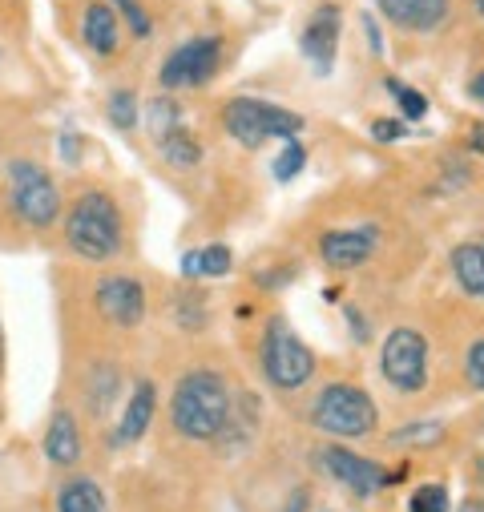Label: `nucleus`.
Here are the masks:
<instances>
[{
	"label": "nucleus",
	"mask_w": 484,
	"mask_h": 512,
	"mask_svg": "<svg viewBox=\"0 0 484 512\" xmlns=\"http://www.w3.org/2000/svg\"><path fill=\"white\" fill-rule=\"evenodd\" d=\"M170 420L190 440H214L230 424V392L218 371H186L170 400Z\"/></svg>",
	"instance_id": "1"
},
{
	"label": "nucleus",
	"mask_w": 484,
	"mask_h": 512,
	"mask_svg": "<svg viewBox=\"0 0 484 512\" xmlns=\"http://www.w3.org/2000/svg\"><path fill=\"white\" fill-rule=\"evenodd\" d=\"M65 242L85 263H109L121 250V210L105 190H85L69 218H65Z\"/></svg>",
	"instance_id": "2"
},
{
	"label": "nucleus",
	"mask_w": 484,
	"mask_h": 512,
	"mask_svg": "<svg viewBox=\"0 0 484 512\" xmlns=\"http://www.w3.org/2000/svg\"><path fill=\"white\" fill-rule=\"evenodd\" d=\"M222 125L234 142H242L247 150H259L271 138H295L303 130V117L271 101H259V97H234L222 109Z\"/></svg>",
	"instance_id": "3"
},
{
	"label": "nucleus",
	"mask_w": 484,
	"mask_h": 512,
	"mask_svg": "<svg viewBox=\"0 0 484 512\" xmlns=\"http://www.w3.org/2000/svg\"><path fill=\"white\" fill-rule=\"evenodd\" d=\"M311 424L331 436H368L376 428V404L355 383H327L311 408Z\"/></svg>",
	"instance_id": "4"
},
{
	"label": "nucleus",
	"mask_w": 484,
	"mask_h": 512,
	"mask_svg": "<svg viewBox=\"0 0 484 512\" xmlns=\"http://www.w3.org/2000/svg\"><path fill=\"white\" fill-rule=\"evenodd\" d=\"M263 375L275 383L279 392H295L315 375V355L311 347L283 323L275 319L263 335Z\"/></svg>",
	"instance_id": "5"
},
{
	"label": "nucleus",
	"mask_w": 484,
	"mask_h": 512,
	"mask_svg": "<svg viewBox=\"0 0 484 512\" xmlns=\"http://www.w3.org/2000/svg\"><path fill=\"white\" fill-rule=\"evenodd\" d=\"M9 198H13V210H17L29 226H37V230L53 226L57 214H61L57 182H53L37 162H29V158L9 162Z\"/></svg>",
	"instance_id": "6"
},
{
	"label": "nucleus",
	"mask_w": 484,
	"mask_h": 512,
	"mask_svg": "<svg viewBox=\"0 0 484 512\" xmlns=\"http://www.w3.org/2000/svg\"><path fill=\"white\" fill-rule=\"evenodd\" d=\"M380 367H384V379L392 383V388L424 392V383H428V343H424V335L412 331V327H396L384 339Z\"/></svg>",
	"instance_id": "7"
},
{
	"label": "nucleus",
	"mask_w": 484,
	"mask_h": 512,
	"mask_svg": "<svg viewBox=\"0 0 484 512\" xmlns=\"http://www.w3.org/2000/svg\"><path fill=\"white\" fill-rule=\"evenodd\" d=\"M218 57H222V41L218 37H194L186 45H178L166 65H162V85L166 89H194V85H206L218 69Z\"/></svg>",
	"instance_id": "8"
},
{
	"label": "nucleus",
	"mask_w": 484,
	"mask_h": 512,
	"mask_svg": "<svg viewBox=\"0 0 484 512\" xmlns=\"http://www.w3.org/2000/svg\"><path fill=\"white\" fill-rule=\"evenodd\" d=\"M97 311L101 319L117 323V327H138L142 315H146V287L130 275H113V279H101L97 287Z\"/></svg>",
	"instance_id": "9"
},
{
	"label": "nucleus",
	"mask_w": 484,
	"mask_h": 512,
	"mask_svg": "<svg viewBox=\"0 0 484 512\" xmlns=\"http://www.w3.org/2000/svg\"><path fill=\"white\" fill-rule=\"evenodd\" d=\"M376 242H380V230L376 226H355V230H331V234H323L319 250H323V263L327 267L351 271V267H363V263L372 259Z\"/></svg>",
	"instance_id": "10"
},
{
	"label": "nucleus",
	"mask_w": 484,
	"mask_h": 512,
	"mask_svg": "<svg viewBox=\"0 0 484 512\" xmlns=\"http://www.w3.org/2000/svg\"><path fill=\"white\" fill-rule=\"evenodd\" d=\"M323 468H327L339 484H347L351 492H359V496H372L376 488H388V472H384L380 464L363 460V456H355V452H347V448H327V452H323Z\"/></svg>",
	"instance_id": "11"
},
{
	"label": "nucleus",
	"mask_w": 484,
	"mask_h": 512,
	"mask_svg": "<svg viewBox=\"0 0 484 512\" xmlns=\"http://www.w3.org/2000/svg\"><path fill=\"white\" fill-rule=\"evenodd\" d=\"M376 9L412 33H432L448 21V0H376Z\"/></svg>",
	"instance_id": "12"
},
{
	"label": "nucleus",
	"mask_w": 484,
	"mask_h": 512,
	"mask_svg": "<svg viewBox=\"0 0 484 512\" xmlns=\"http://www.w3.org/2000/svg\"><path fill=\"white\" fill-rule=\"evenodd\" d=\"M339 9L335 5H323L311 21H307V29H303V53L315 61V69L319 73H327L331 65H335V49H339Z\"/></svg>",
	"instance_id": "13"
},
{
	"label": "nucleus",
	"mask_w": 484,
	"mask_h": 512,
	"mask_svg": "<svg viewBox=\"0 0 484 512\" xmlns=\"http://www.w3.org/2000/svg\"><path fill=\"white\" fill-rule=\"evenodd\" d=\"M154 400H158L154 383H150V379L138 383L134 396H130V404H126V416H121V424H117V432H113V444H134V440L146 436V428H150V420H154Z\"/></svg>",
	"instance_id": "14"
},
{
	"label": "nucleus",
	"mask_w": 484,
	"mask_h": 512,
	"mask_svg": "<svg viewBox=\"0 0 484 512\" xmlns=\"http://www.w3.org/2000/svg\"><path fill=\"white\" fill-rule=\"evenodd\" d=\"M45 456L49 464L57 468H69L81 460V432H77V420L69 412H57L49 420V432H45Z\"/></svg>",
	"instance_id": "15"
},
{
	"label": "nucleus",
	"mask_w": 484,
	"mask_h": 512,
	"mask_svg": "<svg viewBox=\"0 0 484 512\" xmlns=\"http://www.w3.org/2000/svg\"><path fill=\"white\" fill-rule=\"evenodd\" d=\"M117 33H121L117 13H113L109 5H101V0H93V5L85 9V25H81L85 45H89L93 53L109 57V53H117Z\"/></svg>",
	"instance_id": "16"
},
{
	"label": "nucleus",
	"mask_w": 484,
	"mask_h": 512,
	"mask_svg": "<svg viewBox=\"0 0 484 512\" xmlns=\"http://www.w3.org/2000/svg\"><path fill=\"white\" fill-rule=\"evenodd\" d=\"M452 275L460 291H468L472 299H484V238H472L452 250Z\"/></svg>",
	"instance_id": "17"
},
{
	"label": "nucleus",
	"mask_w": 484,
	"mask_h": 512,
	"mask_svg": "<svg viewBox=\"0 0 484 512\" xmlns=\"http://www.w3.org/2000/svg\"><path fill=\"white\" fill-rule=\"evenodd\" d=\"M57 512H109V504H105V492L97 480L73 476L57 492Z\"/></svg>",
	"instance_id": "18"
},
{
	"label": "nucleus",
	"mask_w": 484,
	"mask_h": 512,
	"mask_svg": "<svg viewBox=\"0 0 484 512\" xmlns=\"http://www.w3.org/2000/svg\"><path fill=\"white\" fill-rule=\"evenodd\" d=\"M230 267H234L230 246H202V250H190L186 259H182V275H186V279H198V275L218 279V275H226Z\"/></svg>",
	"instance_id": "19"
},
{
	"label": "nucleus",
	"mask_w": 484,
	"mask_h": 512,
	"mask_svg": "<svg viewBox=\"0 0 484 512\" xmlns=\"http://www.w3.org/2000/svg\"><path fill=\"white\" fill-rule=\"evenodd\" d=\"M162 154H166L170 166H182V170H194V166L202 162V146L182 130V125L162 138Z\"/></svg>",
	"instance_id": "20"
},
{
	"label": "nucleus",
	"mask_w": 484,
	"mask_h": 512,
	"mask_svg": "<svg viewBox=\"0 0 484 512\" xmlns=\"http://www.w3.org/2000/svg\"><path fill=\"white\" fill-rule=\"evenodd\" d=\"M109 117H113L117 130H134V125H138V97L130 89H117L109 97Z\"/></svg>",
	"instance_id": "21"
},
{
	"label": "nucleus",
	"mask_w": 484,
	"mask_h": 512,
	"mask_svg": "<svg viewBox=\"0 0 484 512\" xmlns=\"http://www.w3.org/2000/svg\"><path fill=\"white\" fill-rule=\"evenodd\" d=\"M412 512H448V488L444 484H420L412 492Z\"/></svg>",
	"instance_id": "22"
},
{
	"label": "nucleus",
	"mask_w": 484,
	"mask_h": 512,
	"mask_svg": "<svg viewBox=\"0 0 484 512\" xmlns=\"http://www.w3.org/2000/svg\"><path fill=\"white\" fill-rule=\"evenodd\" d=\"M388 89L396 93V101H400V109H404V117H408V121H420V117L428 113V101H424V93H416L412 85H400L396 77H388Z\"/></svg>",
	"instance_id": "23"
},
{
	"label": "nucleus",
	"mask_w": 484,
	"mask_h": 512,
	"mask_svg": "<svg viewBox=\"0 0 484 512\" xmlns=\"http://www.w3.org/2000/svg\"><path fill=\"white\" fill-rule=\"evenodd\" d=\"M303 162H307V150H303V146L291 138V146H287V150L275 158V178H279V182H291V178L303 170Z\"/></svg>",
	"instance_id": "24"
},
{
	"label": "nucleus",
	"mask_w": 484,
	"mask_h": 512,
	"mask_svg": "<svg viewBox=\"0 0 484 512\" xmlns=\"http://www.w3.org/2000/svg\"><path fill=\"white\" fill-rule=\"evenodd\" d=\"M444 436L440 424H416V428H400L392 432V444H436Z\"/></svg>",
	"instance_id": "25"
},
{
	"label": "nucleus",
	"mask_w": 484,
	"mask_h": 512,
	"mask_svg": "<svg viewBox=\"0 0 484 512\" xmlns=\"http://www.w3.org/2000/svg\"><path fill=\"white\" fill-rule=\"evenodd\" d=\"M178 121H182V113H178V105L170 101V97H162L158 105H154V134H158V142L170 134V130H178Z\"/></svg>",
	"instance_id": "26"
},
{
	"label": "nucleus",
	"mask_w": 484,
	"mask_h": 512,
	"mask_svg": "<svg viewBox=\"0 0 484 512\" xmlns=\"http://www.w3.org/2000/svg\"><path fill=\"white\" fill-rule=\"evenodd\" d=\"M117 9L126 13V21H130V29H134V37H150V17H146V9L138 5V0H117Z\"/></svg>",
	"instance_id": "27"
},
{
	"label": "nucleus",
	"mask_w": 484,
	"mask_h": 512,
	"mask_svg": "<svg viewBox=\"0 0 484 512\" xmlns=\"http://www.w3.org/2000/svg\"><path fill=\"white\" fill-rule=\"evenodd\" d=\"M464 371H468V383H472V388H484V339H476V343L468 347Z\"/></svg>",
	"instance_id": "28"
},
{
	"label": "nucleus",
	"mask_w": 484,
	"mask_h": 512,
	"mask_svg": "<svg viewBox=\"0 0 484 512\" xmlns=\"http://www.w3.org/2000/svg\"><path fill=\"white\" fill-rule=\"evenodd\" d=\"M372 134H376V142H396V138H404L408 130H404V121H392V117H380V121L372 125Z\"/></svg>",
	"instance_id": "29"
},
{
	"label": "nucleus",
	"mask_w": 484,
	"mask_h": 512,
	"mask_svg": "<svg viewBox=\"0 0 484 512\" xmlns=\"http://www.w3.org/2000/svg\"><path fill=\"white\" fill-rule=\"evenodd\" d=\"M363 29H368V45H372V53H384V37H380L376 21H372V17H363Z\"/></svg>",
	"instance_id": "30"
},
{
	"label": "nucleus",
	"mask_w": 484,
	"mask_h": 512,
	"mask_svg": "<svg viewBox=\"0 0 484 512\" xmlns=\"http://www.w3.org/2000/svg\"><path fill=\"white\" fill-rule=\"evenodd\" d=\"M468 146H472L476 154H484V121H476V125H472V138H468Z\"/></svg>",
	"instance_id": "31"
},
{
	"label": "nucleus",
	"mask_w": 484,
	"mask_h": 512,
	"mask_svg": "<svg viewBox=\"0 0 484 512\" xmlns=\"http://www.w3.org/2000/svg\"><path fill=\"white\" fill-rule=\"evenodd\" d=\"M303 508H307V492H295L291 504H287V512H303Z\"/></svg>",
	"instance_id": "32"
},
{
	"label": "nucleus",
	"mask_w": 484,
	"mask_h": 512,
	"mask_svg": "<svg viewBox=\"0 0 484 512\" xmlns=\"http://www.w3.org/2000/svg\"><path fill=\"white\" fill-rule=\"evenodd\" d=\"M472 97H476V101H484V73L472 81Z\"/></svg>",
	"instance_id": "33"
},
{
	"label": "nucleus",
	"mask_w": 484,
	"mask_h": 512,
	"mask_svg": "<svg viewBox=\"0 0 484 512\" xmlns=\"http://www.w3.org/2000/svg\"><path fill=\"white\" fill-rule=\"evenodd\" d=\"M460 512H484V500H464V508Z\"/></svg>",
	"instance_id": "34"
},
{
	"label": "nucleus",
	"mask_w": 484,
	"mask_h": 512,
	"mask_svg": "<svg viewBox=\"0 0 484 512\" xmlns=\"http://www.w3.org/2000/svg\"><path fill=\"white\" fill-rule=\"evenodd\" d=\"M476 9H480V17H484V0H476Z\"/></svg>",
	"instance_id": "35"
}]
</instances>
